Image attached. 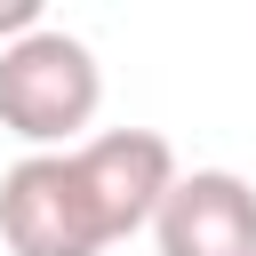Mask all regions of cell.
Segmentation results:
<instances>
[{"label":"cell","instance_id":"cell-1","mask_svg":"<svg viewBox=\"0 0 256 256\" xmlns=\"http://www.w3.org/2000/svg\"><path fill=\"white\" fill-rule=\"evenodd\" d=\"M104 104V72H96V48L64 24H40L24 32L16 48H0V128L32 152H80L88 120Z\"/></svg>","mask_w":256,"mask_h":256},{"label":"cell","instance_id":"cell-2","mask_svg":"<svg viewBox=\"0 0 256 256\" xmlns=\"http://www.w3.org/2000/svg\"><path fill=\"white\" fill-rule=\"evenodd\" d=\"M0 240L8 256H104L112 248L72 152H24L0 176Z\"/></svg>","mask_w":256,"mask_h":256},{"label":"cell","instance_id":"cell-3","mask_svg":"<svg viewBox=\"0 0 256 256\" xmlns=\"http://www.w3.org/2000/svg\"><path fill=\"white\" fill-rule=\"evenodd\" d=\"M72 168H80V184H88V200H96V224H104V240H128V232H144L152 216H160V200L176 192V144L160 136V128H104V136H88L80 152H72Z\"/></svg>","mask_w":256,"mask_h":256},{"label":"cell","instance_id":"cell-4","mask_svg":"<svg viewBox=\"0 0 256 256\" xmlns=\"http://www.w3.org/2000/svg\"><path fill=\"white\" fill-rule=\"evenodd\" d=\"M160 256H256V184L232 168H192L152 216Z\"/></svg>","mask_w":256,"mask_h":256},{"label":"cell","instance_id":"cell-5","mask_svg":"<svg viewBox=\"0 0 256 256\" xmlns=\"http://www.w3.org/2000/svg\"><path fill=\"white\" fill-rule=\"evenodd\" d=\"M48 16H40V0H0V48H16L24 32H40Z\"/></svg>","mask_w":256,"mask_h":256}]
</instances>
